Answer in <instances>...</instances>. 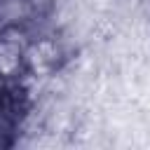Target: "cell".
I'll return each mask as SVG.
<instances>
[{
	"mask_svg": "<svg viewBox=\"0 0 150 150\" xmlns=\"http://www.w3.org/2000/svg\"><path fill=\"white\" fill-rule=\"evenodd\" d=\"M5 89H7V80H5L2 75H0V96L5 94Z\"/></svg>",
	"mask_w": 150,
	"mask_h": 150,
	"instance_id": "obj_2",
	"label": "cell"
},
{
	"mask_svg": "<svg viewBox=\"0 0 150 150\" xmlns=\"http://www.w3.org/2000/svg\"><path fill=\"white\" fill-rule=\"evenodd\" d=\"M38 14L33 0H0V33L9 28H26Z\"/></svg>",
	"mask_w": 150,
	"mask_h": 150,
	"instance_id": "obj_1",
	"label": "cell"
}]
</instances>
